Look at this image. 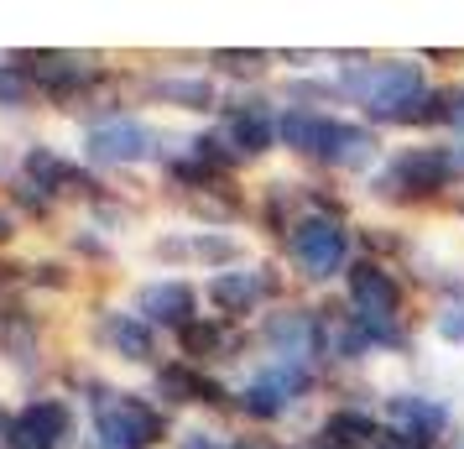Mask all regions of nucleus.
<instances>
[{
    "label": "nucleus",
    "instance_id": "f257e3e1",
    "mask_svg": "<svg viewBox=\"0 0 464 449\" xmlns=\"http://www.w3.org/2000/svg\"><path fill=\"white\" fill-rule=\"evenodd\" d=\"M344 94H355V105L376 121H397V126H422L443 115V94L422 84V68L412 58H392V63L355 68L344 79Z\"/></svg>",
    "mask_w": 464,
    "mask_h": 449
},
{
    "label": "nucleus",
    "instance_id": "f03ea898",
    "mask_svg": "<svg viewBox=\"0 0 464 449\" xmlns=\"http://www.w3.org/2000/svg\"><path fill=\"white\" fill-rule=\"evenodd\" d=\"M276 136L287 142L293 151H308L329 168L344 172H365L376 162V136L365 126H350V121H334V115H318V110H287L276 121Z\"/></svg>",
    "mask_w": 464,
    "mask_h": 449
},
{
    "label": "nucleus",
    "instance_id": "7ed1b4c3",
    "mask_svg": "<svg viewBox=\"0 0 464 449\" xmlns=\"http://www.w3.org/2000/svg\"><path fill=\"white\" fill-rule=\"evenodd\" d=\"M464 178V142L449 147H407L392 157V168L381 172L376 193L386 199H428V193L449 189Z\"/></svg>",
    "mask_w": 464,
    "mask_h": 449
},
{
    "label": "nucleus",
    "instance_id": "20e7f679",
    "mask_svg": "<svg viewBox=\"0 0 464 449\" xmlns=\"http://www.w3.org/2000/svg\"><path fill=\"white\" fill-rule=\"evenodd\" d=\"M168 418L136 397V392H100L94 397V434L105 439V449H151L162 439Z\"/></svg>",
    "mask_w": 464,
    "mask_h": 449
},
{
    "label": "nucleus",
    "instance_id": "39448f33",
    "mask_svg": "<svg viewBox=\"0 0 464 449\" xmlns=\"http://www.w3.org/2000/svg\"><path fill=\"white\" fill-rule=\"evenodd\" d=\"M287 251H293V261L308 278L324 282V278H334V272H344V261H350V230L339 225L334 214H308V220L293 225Z\"/></svg>",
    "mask_w": 464,
    "mask_h": 449
},
{
    "label": "nucleus",
    "instance_id": "423d86ee",
    "mask_svg": "<svg viewBox=\"0 0 464 449\" xmlns=\"http://www.w3.org/2000/svg\"><path fill=\"white\" fill-rule=\"evenodd\" d=\"M303 392H308V366L303 361H276L240 392V407H246L251 418H282Z\"/></svg>",
    "mask_w": 464,
    "mask_h": 449
},
{
    "label": "nucleus",
    "instance_id": "0eeeda50",
    "mask_svg": "<svg viewBox=\"0 0 464 449\" xmlns=\"http://www.w3.org/2000/svg\"><path fill=\"white\" fill-rule=\"evenodd\" d=\"M84 151H89V162H100V168H130V162L151 157V131L141 121H130V115H115V121L89 131Z\"/></svg>",
    "mask_w": 464,
    "mask_h": 449
},
{
    "label": "nucleus",
    "instance_id": "6e6552de",
    "mask_svg": "<svg viewBox=\"0 0 464 449\" xmlns=\"http://www.w3.org/2000/svg\"><path fill=\"white\" fill-rule=\"evenodd\" d=\"M68 407L58 403V397H32V403L11 418V428H5V444L11 449H58L68 439Z\"/></svg>",
    "mask_w": 464,
    "mask_h": 449
},
{
    "label": "nucleus",
    "instance_id": "1a4fd4ad",
    "mask_svg": "<svg viewBox=\"0 0 464 449\" xmlns=\"http://www.w3.org/2000/svg\"><path fill=\"white\" fill-rule=\"evenodd\" d=\"M350 303H355V314L360 319H397V308H401V288L397 278L381 267V261H355L350 267Z\"/></svg>",
    "mask_w": 464,
    "mask_h": 449
},
{
    "label": "nucleus",
    "instance_id": "9d476101",
    "mask_svg": "<svg viewBox=\"0 0 464 449\" xmlns=\"http://www.w3.org/2000/svg\"><path fill=\"white\" fill-rule=\"evenodd\" d=\"M193 308H198V298H193L188 282H151V288L136 293V314H141L147 324L178 329V335L193 324Z\"/></svg>",
    "mask_w": 464,
    "mask_h": 449
},
{
    "label": "nucleus",
    "instance_id": "9b49d317",
    "mask_svg": "<svg viewBox=\"0 0 464 449\" xmlns=\"http://www.w3.org/2000/svg\"><path fill=\"white\" fill-rule=\"evenodd\" d=\"M386 418L397 428L401 439H412V444H433L443 428H449V413H443L439 397H412V392H401L386 403Z\"/></svg>",
    "mask_w": 464,
    "mask_h": 449
},
{
    "label": "nucleus",
    "instance_id": "f8f14e48",
    "mask_svg": "<svg viewBox=\"0 0 464 449\" xmlns=\"http://www.w3.org/2000/svg\"><path fill=\"white\" fill-rule=\"evenodd\" d=\"M22 63H26V73H32L47 94H58V100H73L84 84H94V68H89L84 58H73V53H32Z\"/></svg>",
    "mask_w": 464,
    "mask_h": 449
},
{
    "label": "nucleus",
    "instance_id": "ddd939ff",
    "mask_svg": "<svg viewBox=\"0 0 464 449\" xmlns=\"http://www.w3.org/2000/svg\"><path fill=\"white\" fill-rule=\"evenodd\" d=\"M94 340L105 345L110 356H121V361H151V324L141 319V314H100V324H94Z\"/></svg>",
    "mask_w": 464,
    "mask_h": 449
},
{
    "label": "nucleus",
    "instance_id": "4468645a",
    "mask_svg": "<svg viewBox=\"0 0 464 449\" xmlns=\"http://www.w3.org/2000/svg\"><path fill=\"white\" fill-rule=\"evenodd\" d=\"M209 293V303L219 308V314H251L256 303L272 293V272H219V278L204 288Z\"/></svg>",
    "mask_w": 464,
    "mask_h": 449
},
{
    "label": "nucleus",
    "instance_id": "2eb2a0df",
    "mask_svg": "<svg viewBox=\"0 0 464 449\" xmlns=\"http://www.w3.org/2000/svg\"><path fill=\"white\" fill-rule=\"evenodd\" d=\"M225 131H230V142L246 157H256V151L272 147V110H266V100H240V105L225 110Z\"/></svg>",
    "mask_w": 464,
    "mask_h": 449
},
{
    "label": "nucleus",
    "instance_id": "dca6fc26",
    "mask_svg": "<svg viewBox=\"0 0 464 449\" xmlns=\"http://www.w3.org/2000/svg\"><path fill=\"white\" fill-rule=\"evenodd\" d=\"M266 340L282 350V361H303V356L314 350V340H318V324H314V314L287 308V314H272V324H266Z\"/></svg>",
    "mask_w": 464,
    "mask_h": 449
},
{
    "label": "nucleus",
    "instance_id": "f3484780",
    "mask_svg": "<svg viewBox=\"0 0 464 449\" xmlns=\"http://www.w3.org/2000/svg\"><path fill=\"white\" fill-rule=\"evenodd\" d=\"M381 428L371 413H355V407H339V413H329L324 418V444L334 449H376L371 439H376Z\"/></svg>",
    "mask_w": 464,
    "mask_h": 449
},
{
    "label": "nucleus",
    "instance_id": "a211bd4d",
    "mask_svg": "<svg viewBox=\"0 0 464 449\" xmlns=\"http://www.w3.org/2000/svg\"><path fill=\"white\" fill-rule=\"evenodd\" d=\"M157 392L168 403H219V386L204 382L193 366H162L157 371Z\"/></svg>",
    "mask_w": 464,
    "mask_h": 449
},
{
    "label": "nucleus",
    "instance_id": "6ab92c4d",
    "mask_svg": "<svg viewBox=\"0 0 464 449\" xmlns=\"http://www.w3.org/2000/svg\"><path fill=\"white\" fill-rule=\"evenodd\" d=\"M151 94H157V100H168V105H183V110H209L214 105V84H209V79H183V73L157 79Z\"/></svg>",
    "mask_w": 464,
    "mask_h": 449
},
{
    "label": "nucleus",
    "instance_id": "aec40b11",
    "mask_svg": "<svg viewBox=\"0 0 464 449\" xmlns=\"http://www.w3.org/2000/svg\"><path fill=\"white\" fill-rule=\"evenodd\" d=\"M188 257L209 261V267H225V261H240V240L219 236V230H198V236H188Z\"/></svg>",
    "mask_w": 464,
    "mask_h": 449
},
{
    "label": "nucleus",
    "instance_id": "412c9836",
    "mask_svg": "<svg viewBox=\"0 0 464 449\" xmlns=\"http://www.w3.org/2000/svg\"><path fill=\"white\" fill-rule=\"evenodd\" d=\"M0 340H5V350H11V361H16V366H32L37 335L26 329V319H22V314H5V329H0Z\"/></svg>",
    "mask_w": 464,
    "mask_h": 449
},
{
    "label": "nucleus",
    "instance_id": "4be33fe9",
    "mask_svg": "<svg viewBox=\"0 0 464 449\" xmlns=\"http://www.w3.org/2000/svg\"><path fill=\"white\" fill-rule=\"evenodd\" d=\"M225 147H230L225 136H198V142H193V157H198L214 178H219V172H230L235 162H240V151H225Z\"/></svg>",
    "mask_w": 464,
    "mask_h": 449
},
{
    "label": "nucleus",
    "instance_id": "5701e85b",
    "mask_svg": "<svg viewBox=\"0 0 464 449\" xmlns=\"http://www.w3.org/2000/svg\"><path fill=\"white\" fill-rule=\"evenodd\" d=\"M178 340H183V350H188V356H204V361H209L214 350H219V345H225V335H219V329H214V324L193 319L188 329H183V335H178Z\"/></svg>",
    "mask_w": 464,
    "mask_h": 449
},
{
    "label": "nucleus",
    "instance_id": "b1692460",
    "mask_svg": "<svg viewBox=\"0 0 464 449\" xmlns=\"http://www.w3.org/2000/svg\"><path fill=\"white\" fill-rule=\"evenodd\" d=\"M32 94V73L22 63H0V105H26Z\"/></svg>",
    "mask_w": 464,
    "mask_h": 449
},
{
    "label": "nucleus",
    "instance_id": "393cba45",
    "mask_svg": "<svg viewBox=\"0 0 464 449\" xmlns=\"http://www.w3.org/2000/svg\"><path fill=\"white\" fill-rule=\"evenodd\" d=\"M439 340L443 345H464V303H449L439 314Z\"/></svg>",
    "mask_w": 464,
    "mask_h": 449
},
{
    "label": "nucleus",
    "instance_id": "a878e982",
    "mask_svg": "<svg viewBox=\"0 0 464 449\" xmlns=\"http://www.w3.org/2000/svg\"><path fill=\"white\" fill-rule=\"evenodd\" d=\"M214 63L225 68V73H261L266 53H214Z\"/></svg>",
    "mask_w": 464,
    "mask_h": 449
},
{
    "label": "nucleus",
    "instance_id": "bb28decb",
    "mask_svg": "<svg viewBox=\"0 0 464 449\" xmlns=\"http://www.w3.org/2000/svg\"><path fill=\"white\" fill-rule=\"evenodd\" d=\"M178 449H235V444H225L219 434H204V428H193V434H183V439H178Z\"/></svg>",
    "mask_w": 464,
    "mask_h": 449
},
{
    "label": "nucleus",
    "instance_id": "cd10ccee",
    "mask_svg": "<svg viewBox=\"0 0 464 449\" xmlns=\"http://www.w3.org/2000/svg\"><path fill=\"white\" fill-rule=\"evenodd\" d=\"M11 236H16V220H11V214L0 210V246H5V240H11Z\"/></svg>",
    "mask_w": 464,
    "mask_h": 449
},
{
    "label": "nucleus",
    "instance_id": "c85d7f7f",
    "mask_svg": "<svg viewBox=\"0 0 464 449\" xmlns=\"http://www.w3.org/2000/svg\"><path fill=\"white\" fill-rule=\"evenodd\" d=\"M235 449H282V444H272V439H235Z\"/></svg>",
    "mask_w": 464,
    "mask_h": 449
},
{
    "label": "nucleus",
    "instance_id": "c756f323",
    "mask_svg": "<svg viewBox=\"0 0 464 449\" xmlns=\"http://www.w3.org/2000/svg\"><path fill=\"white\" fill-rule=\"evenodd\" d=\"M376 449H412V444H376Z\"/></svg>",
    "mask_w": 464,
    "mask_h": 449
},
{
    "label": "nucleus",
    "instance_id": "7c9ffc66",
    "mask_svg": "<svg viewBox=\"0 0 464 449\" xmlns=\"http://www.w3.org/2000/svg\"><path fill=\"white\" fill-rule=\"evenodd\" d=\"M5 168H11V162H5V151H0V172H5Z\"/></svg>",
    "mask_w": 464,
    "mask_h": 449
},
{
    "label": "nucleus",
    "instance_id": "2f4dec72",
    "mask_svg": "<svg viewBox=\"0 0 464 449\" xmlns=\"http://www.w3.org/2000/svg\"><path fill=\"white\" fill-rule=\"evenodd\" d=\"M0 428H11V424H5V413H0Z\"/></svg>",
    "mask_w": 464,
    "mask_h": 449
}]
</instances>
